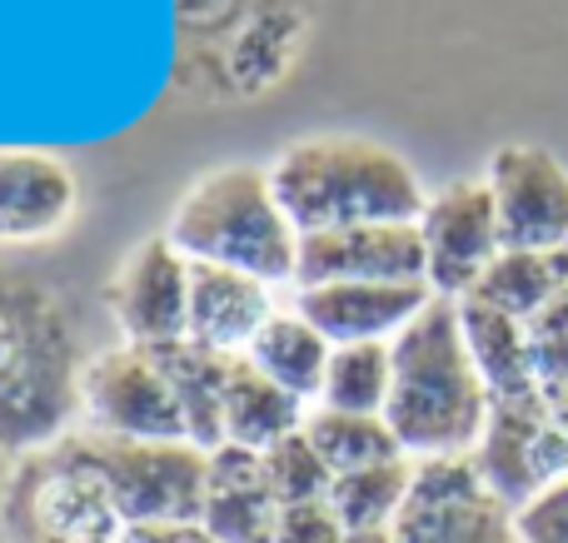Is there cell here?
<instances>
[{"label":"cell","mask_w":568,"mask_h":543,"mask_svg":"<svg viewBox=\"0 0 568 543\" xmlns=\"http://www.w3.org/2000/svg\"><path fill=\"white\" fill-rule=\"evenodd\" d=\"M265 170L300 239L349 225H419L429 205L419 170L399 150L349 130L290 140Z\"/></svg>","instance_id":"obj_2"},{"label":"cell","mask_w":568,"mask_h":543,"mask_svg":"<svg viewBox=\"0 0 568 543\" xmlns=\"http://www.w3.org/2000/svg\"><path fill=\"white\" fill-rule=\"evenodd\" d=\"M275 285L225 265H195L190 259V335L195 345L220 355H245L255 335L275 319Z\"/></svg>","instance_id":"obj_17"},{"label":"cell","mask_w":568,"mask_h":543,"mask_svg":"<svg viewBox=\"0 0 568 543\" xmlns=\"http://www.w3.org/2000/svg\"><path fill=\"white\" fill-rule=\"evenodd\" d=\"M260 464H265V484L270 494H275L280 509L290 504H314V499H329V464L320 459V449L310 444V434H290L280 439V444H270L265 454H260Z\"/></svg>","instance_id":"obj_27"},{"label":"cell","mask_w":568,"mask_h":543,"mask_svg":"<svg viewBox=\"0 0 568 543\" xmlns=\"http://www.w3.org/2000/svg\"><path fill=\"white\" fill-rule=\"evenodd\" d=\"M344 543H394V529H349Z\"/></svg>","instance_id":"obj_32"},{"label":"cell","mask_w":568,"mask_h":543,"mask_svg":"<svg viewBox=\"0 0 568 543\" xmlns=\"http://www.w3.org/2000/svg\"><path fill=\"white\" fill-rule=\"evenodd\" d=\"M434 289L424 279H349V285H304L294 289V309L320 329L329 345H394Z\"/></svg>","instance_id":"obj_15"},{"label":"cell","mask_w":568,"mask_h":543,"mask_svg":"<svg viewBox=\"0 0 568 543\" xmlns=\"http://www.w3.org/2000/svg\"><path fill=\"white\" fill-rule=\"evenodd\" d=\"M394 385V349L389 345H334L324 369L320 409L339 414H384Z\"/></svg>","instance_id":"obj_25"},{"label":"cell","mask_w":568,"mask_h":543,"mask_svg":"<svg viewBox=\"0 0 568 543\" xmlns=\"http://www.w3.org/2000/svg\"><path fill=\"white\" fill-rule=\"evenodd\" d=\"M529 355H534V385H539L544 404L568 399V289L529 319Z\"/></svg>","instance_id":"obj_28"},{"label":"cell","mask_w":568,"mask_h":543,"mask_svg":"<svg viewBox=\"0 0 568 543\" xmlns=\"http://www.w3.org/2000/svg\"><path fill=\"white\" fill-rule=\"evenodd\" d=\"M349 279H424L419 225H349L300 239L294 289L304 285H349ZM429 285V279H424Z\"/></svg>","instance_id":"obj_16"},{"label":"cell","mask_w":568,"mask_h":543,"mask_svg":"<svg viewBox=\"0 0 568 543\" xmlns=\"http://www.w3.org/2000/svg\"><path fill=\"white\" fill-rule=\"evenodd\" d=\"M160 369H165L170 389H175L180 419H185V439L195 449H220L225 444V389H230V369L235 355H220L205 349L195 339H180V345L155 349Z\"/></svg>","instance_id":"obj_19"},{"label":"cell","mask_w":568,"mask_h":543,"mask_svg":"<svg viewBox=\"0 0 568 543\" xmlns=\"http://www.w3.org/2000/svg\"><path fill=\"white\" fill-rule=\"evenodd\" d=\"M170 245L195 265H225L265 279L294 285L300 269V229L284 215L265 165H215L175 199L170 209Z\"/></svg>","instance_id":"obj_5"},{"label":"cell","mask_w":568,"mask_h":543,"mask_svg":"<svg viewBox=\"0 0 568 543\" xmlns=\"http://www.w3.org/2000/svg\"><path fill=\"white\" fill-rule=\"evenodd\" d=\"M85 359L60 289L0 265V454L20 459L70 434Z\"/></svg>","instance_id":"obj_1"},{"label":"cell","mask_w":568,"mask_h":543,"mask_svg":"<svg viewBox=\"0 0 568 543\" xmlns=\"http://www.w3.org/2000/svg\"><path fill=\"white\" fill-rule=\"evenodd\" d=\"M304 434L329 464V474H354V469H374L389 464V459H409L384 414H339V409L314 404L304 419Z\"/></svg>","instance_id":"obj_24"},{"label":"cell","mask_w":568,"mask_h":543,"mask_svg":"<svg viewBox=\"0 0 568 543\" xmlns=\"http://www.w3.org/2000/svg\"><path fill=\"white\" fill-rule=\"evenodd\" d=\"M130 543H215L200 524H145L130 529Z\"/></svg>","instance_id":"obj_31"},{"label":"cell","mask_w":568,"mask_h":543,"mask_svg":"<svg viewBox=\"0 0 568 543\" xmlns=\"http://www.w3.org/2000/svg\"><path fill=\"white\" fill-rule=\"evenodd\" d=\"M329 355L334 345L300 315V309H275L265 329L255 335V345L245 349V359L255 369H265L280 389H290L294 399L304 404H320V389H324V369H329Z\"/></svg>","instance_id":"obj_21"},{"label":"cell","mask_w":568,"mask_h":543,"mask_svg":"<svg viewBox=\"0 0 568 543\" xmlns=\"http://www.w3.org/2000/svg\"><path fill=\"white\" fill-rule=\"evenodd\" d=\"M80 419L90 434L110 439H185L175 389L160 369L155 349L110 345L80 369Z\"/></svg>","instance_id":"obj_9"},{"label":"cell","mask_w":568,"mask_h":543,"mask_svg":"<svg viewBox=\"0 0 568 543\" xmlns=\"http://www.w3.org/2000/svg\"><path fill=\"white\" fill-rule=\"evenodd\" d=\"M469 459L509 509H524L549 484L568 479V439L539 389L514 399H489V419H484V434Z\"/></svg>","instance_id":"obj_10"},{"label":"cell","mask_w":568,"mask_h":543,"mask_svg":"<svg viewBox=\"0 0 568 543\" xmlns=\"http://www.w3.org/2000/svg\"><path fill=\"white\" fill-rule=\"evenodd\" d=\"M389 419L394 439L409 459H464L474 454L489 419V389L469 355L459 299L434 295L424 315L394 339Z\"/></svg>","instance_id":"obj_3"},{"label":"cell","mask_w":568,"mask_h":543,"mask_svg":"<svg viewBox=\"0 0 568 543\" xmlns=\"http://www.w3.org/2000/svg\"><path fill=\"white\" fill-rule=\"evenodd\" d=\"M0 539L6 543H130L105 484L75 459L65 439L20 454L0 489Z\"/></svg>","instance_id":"obj_6"},{"label":"cell","mask_w":568,"mask_h":543,"mask_svg":"<svg viewBox=\"0 0 568 543\" xmlns=\"http://www.w3.org/2000/svg\"><path fill=\"white\" fill-rule=\"evenodd\" d=\"M105 309L120 339L140 349H165L190 335V259L170 245V235L130 245L105 285Z\"/></svg>","instance_id":"obj_12"},{"label":"cell","mask_w":568,"mask_h":543,"mask_svg":"<svg viewBox=\"0 0 568 543\" xmlns=\"http://www.w3.org/2000/svg\"><path fill=\"white\" fill-rule=\"evenodd\" d=\"M564 289H568L564 249L559 255H544V249H504V255L484 269V279L474 285L469 299L519 319V325H529V319H539Z\"/></svg>","instance_id":"obj_23"},{"label":"cell","mask_w":568,"mask_h":543,"mask_svg":"<svg viewBox=\"0 0 568 543\" xmlns=\"http://www.w3.org/2000/svg\"><path fill=\"white\" fill-rule=\"evenodd\" d=\"M564 269H568V249H564Z\"/></svg>","instance_id":"obj_34"},{"label":"cell","mask_w":568,"mask_h":543,"mask_svg":"<svg viewBox=\"0 0 568 543\" xmlns=\"http://www.w3.org/2000/svg\"><path fill=\"white\" fill-rule=\"evenodd\" d=\"M344 534H349V529L339 524L329 499L280 509V524H275V543H344Z\"/></svg>","instance_id":"obj_30"},{"label":"cell","mask_w":568,"mask_h":543,"mask_svg":"<svg viewBox=\"0 0 568 543\" xmlns=\"http://www.w3.org/2000/svg\"><path fill=\"white\" fill-rule=\"evenodd\" d=\"M514 524H519V543H568V479L514 509Z\"/></svg>","instance_id":"obj_29"},{"label":"cell","mask_w":568,"mask_h":543,"mask_svg":"<svg viewBox=\"0 0 568 543\" xmlns=\"http://www.w3.org/2000/svg\"><path fill=\"white\" fill-rule=\"evenodd\" d=\"M304 419H310V404L294 399L290 389H280L265 369H255L245 355H235V369H230V389H225V444L255 449L265 454L270 444L300 434Z\"/></svg>","instance_id":"obj_20"},{"label":"cell","mask_w":568,"mask_h":543,"mask_svg":"<svg viewBox=\"0 0 568 543\" xmlns=\"http://www.w3.org/2000/svg\"><path fill=\"white\" fill-rule=\"evenodd\" d=\"M275 524H280V504L265 484V464H260L255 449L240 444L210 449L200 529L215 543H275Z\"/></svg>","instance_id":"obj_18"},{"label":"cell","mask_w":568,"mask_h":543,"mask_svg":"<svg viewBox=\"0 0 568 543\" xmlns=\"http://www.w3.org/2000/svg\"><path fill=\"white\" fill-rule=\"evenodd\" d=\"M459 319H464V339L469 355L484 375L489 399H514V395H534V355H529V325L499 315L489 305L459 299Z\"/></svg>","instance_id":"obj_22"},{"label":"cell","mask_w":568,"mask_h":543,"mask_svg":"<svg viewBox=\"0 0 568 543\" xmlns=\"http://www.w3.org/2000/svg\"><path fill=\"white\" fill-rule=\"evenodd\" d=\"M80 215V175L55 150L0 145V249L65 235Z\"/></svg>","instance_id":"obj_14"},{"label":"cell","mask_w":568,"mask_h":543,"mask_svg":"<svg viewBox=\"0 0 568 543\" xmlns=\"http://www.w3.org/2000/svg\"><path fill=\"white\" fill-rule=\"evenodd\" d=\"M394 543H519L514 509L479 479L474 459H414Z\"/></svg>","instance_id":"obj_8"},{"label":"cell","mask_w":568,"mask_h":543,"mask_svg":"<svg viewBox=\"0 0 568 543\" xmlns=\"http://www.w3.org/2000/svg\"><path fill=\"white\" fill-rule=\"evenodd\" d=\"M424 279L439 299H469L484 269L504 255V229L494 209L489 180H449L434 189L419 215Z\"/></svg>","instance_id":"obj_11"},{"label":"cell","mask_w":568,"mask_h":543,"mask_svg":"<svg viewBox=\"0 0 568 543\" xmlns=\"http://www.w3.org/2000/svg\"><path fill=\"white\" fill-rule=\"evenodd\" d=\"M65 444L105 484L115 514L130 529L145 524H200L210 454L190 439H110L70 429Z\"/></svg>","instance_id":"obj_7"},{"label":"cell","mask_w":568,"mask_h":543,"mask_svg":"<svg viewBox=\"0 0 568 543\" xmlns=\"http://www.w3.org/2000/svg\"><path fill=\"white\" fill-rule=\"evenodd\" d=\"M549 414L559 419V429H564V439H568V399H559V404H549Z\"/></svg>","instance_id":"obj_33"},{"label":"cell","mask_w":568,"mask_h":543,"mask_svg":"<svg viewBox=\"0 0 568 543\" xmlns=\"http://www.w3.org/2000/svg\"><path fill=\"white\" fill-rule=\"evenodd\" d=\"M414 484V459H389L374 469H354V474H334L329 509L339 514L344 529H394L404 499Z\"/></svg>","instance_id":"obj_26"},{"label":"cell","mask_w":568,"mask_h":543,"mask_svg":"<svg viewBox=\"0 0 568 543\" xmlns=\"http://www.w3.org/2000/svg\"><path fill=\"white\" fill-rule=\"evenodd\" d=\"M320 0H175V80L190 100H255L304 55Z\"/></svg>","instance_id":"obj_4"},{"label":"cell","mask_w":568,"mask_h":543,"mask_svg":"<svg viewBox=\"0 0 568 543\" xmlns=\"http://www.w3.org/2000/svg\"><path fill=\"white\" fill-rule=\"evenodd\" d=\"M489 195L504 249H568V170L539 145H499L489 155Z\"/></svg>","instance_id":"obj_13"}]
</instances>
